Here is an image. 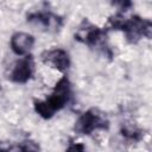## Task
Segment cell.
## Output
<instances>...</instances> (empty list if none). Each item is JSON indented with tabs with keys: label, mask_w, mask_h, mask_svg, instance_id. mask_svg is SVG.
<instances>
[{
	"label": "cell",
	"mask_w": 152,
	"mask_h": 152,
	"mask_svg": "<svg viewBox=\"0 0 152 152\" xmlns=\"http://www.w3.org/2000/svg\"><path fill=\"white\" fill-rule=\"evenodd\" d=\"M112 5L116 7L120 12H126L133 6L132 0H112Z\"/></svg>",
	"instance_id": "10"
},
{
	"label": "cell",
	"mask_w": 152,
	"mask_h": 152,
	"mask_svg": "<svg viewBox=\"0 0 152 152\" xmlns=\"http://www.w3.org/2000/svg\"><path fill=\"white\" fill-rule=\"evenodd\" d=\"M68 150H80V151H83L84 146L83 145H74V146H69Z\"/></svg>",
	"instance_id": "11"
},
{
	"label": "cell",
	"mask_w": 152,
	"mask_h": 152,
	"mask_svg": "<svg viewBox=\"0 0 152 152\" xmlns=\"http://www.w3.org/2000/svg\"><path fill=\"white\" fill-rule=\"evenodd\" d=\"M42 61L44 64L50 65L51 68L61 71V72H65L71 64L69 53L59 48H53V49H49L45 50L42 55Z\"/></svg>",
	"instance_id": "7"
},
{
	"label": "cell",
	"mask_w": 152,
	"mask_h": 152,
	"mask_svg": "<svg viewBox=\"0 0 152 152\" xmlns=\"http://www.w3.org/2000/svg\"><path fill=\"white\" fill-rule=\"evenodd\" d=\"M26 21L37 30L55 33L63 26V18L51 11H33L26 15Z\"/></svg>",
	"instance_id": "5"
},
{
	"label": "cell",
	"mask_w": 152,
	"mask_h": 152,
	"mask_svg": "<svg viewBox=\"0 0 152 152\" xmlns=\"http://www.w3.org/2000/svg\"><path fill=\"white\" fill-rule=\"evenodd\" d=\"M121 134L125 137V139L129 141H139L142 138V132L141 129L134 127V126H124L121 128Z\"/></svg>",
	"instance_id": "9"
},
{
	"label": "cell",
	"mask_w": 152,
	"mask_h": 152,
	"mask_svg": "<svg viewBox=\"0 0 152 152\" xmlns=\"http://www.w3.org/2000/svg\"><path fill=\"white\" fill-rule=\"evenodd\" d=\"M109 121L104 113L97 108H90L82 113L75 122L74 131L82 135H90L99 129H108Z\"/></svg>",
	"instance_id": "4"
},
{
	"label": "cell",
	"mask_w": 152,
	"mask_h": 152,
	"mask_svg": "<svg viewBox=\"0 0 152 152\" xmlns=\"http://www.w3.org/2000/svg\"><path fill=\"white\" fill-rule=\"evenodd\" d=\"M110 28L120 30L125 33L126 40L131 44L138 43L141 38H150L152 33V23L139 15H132L126 19L121 14H116L108 20Z\"/></svg>",
	"instance_id": "2"
},
{
	"label": "cell",
	"mask_w": 152,
	"mask_h": 152,
	"mask_svg": "<svg viewBox=\"0 0 152 152\" xmlns=\"http://www.w3.org/2000/svg\"><path fill=\"white\" fill-rule=\"evenodd\" d=\"M34 74V61L31 55L21 56L12 66L8 78L13 83L25 84L27 83Z\"/></svg>",
	"instance_id": "6"
},
{
	"label": "cell",
	"mask_w": 152,
	"mask_h": 152,
	"mask_svg": "<svg viewBox=\"0 0 152 152\" xmlns=\"http://www.w3.org/2000/svg\"><path fill=\"white\" fill-rule=\"evenodd\" d=\"M34 37L27 32H15L10 40L11 50L17 56H25L33 49L34 45Z\"/></svg>",
	"instance_id": "8"
},
{
	"label": "cell",
	"mask_w": 152,
	"mask_h": 152,
	"mask_svg": "<svg viewBox=\"0 0 152 152\" xmlns=\"http://www.w3.org/2000/svg\"><path fill=\"white\" fill-rule=\"evenodd\" d=\"M75 40L93 48V49H101L103 52L110 50L107 46V31L89 23L88 20H83V23L78 26L77 31L74 34Z\"/></svg>",
	"instance_id": "3"
},
{
	"label": "cell",
	"mask_w": 152,
	"mask_h": 152,
	"mask_svg": "<svg viewBox=\"0 0 152 152\" xmlns=\"http://www.w3.org/2000/svg\"><path fill=\"white\" fill-rule=\"evenodd\" d=\"M71 94H72V89L69 78L66 76H62L57 81L52 93L46 100L44 101L36 100L33 102L34 112L45 120L51 119L57 112L63 109L69 103L71 99Z\"/></svg>",
	"instance_id": "1"
}]
</instances>
